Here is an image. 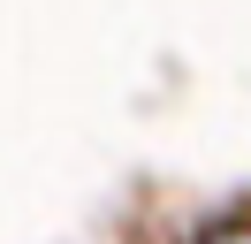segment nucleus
Masks as SVG:
<instances>
[{
    "label": "nucleus",
    "instance_id": "f257e3e1",
    "mask_svg": "<svg viewBox=\"0 0 251 244\" xmlns=\"http://www.w3.org/2000/svg\"><path fill=\"white\" fill-rule=\"evenodd\" d=\"M198 244H251V221H228V229H205Z\"/></svg>",
    "mask_w": 251,
    "mask_h": 244
}]
</instances>
